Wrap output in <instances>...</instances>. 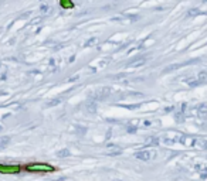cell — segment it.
Returning a JSON list of instances; mask_svg holds the SVG:
<instances>
[{"mask_svg": "<svg viewBox=\"0 0 207 181\" xmlns=\"http://www.w3.org/2000/svg\"><path fill=\"white\" fill-rule=\"evenodd\" d=\"M111 95V89L109 88H99L92 93V101H104Z\"/></svg>", "mask_w": 207, "mask_h": 181, "instance_id": "1", "label": "cell"}, {"mask_svg": "<svg viewBox=\"0 0 207 181\" xmlns=\"http://www.w3.org/2000/svg\"><path fill=\"white\" fill-rule=\"evenodd\" d=\"M28 171H54V168L48 164H41V163H34L27 165Z\"/></svg>", "mask_w": 207, "mask_h": 181, "instance_id": "2", "label": "cell"}, {"mask_svg": "<svg viewBox=\"0 0 207 181\" xmlns=\"http://www.w3.org/2000/svg\"><path fill=\"white\" fill-rule=\"evenodd\" d=\"M135 156H136V159L142 160V161H149L153 157H156V153L155 151H150V150H142V151H138Z\"/></svg>", "mask_w": 207, "mask_h": 181, "instance_id": "3", "label": "cell"}, {"mask_svg": "<svg viewBox=\"0 0 207 181\" xmlns=\"http://www.w3.org/2000/svg\"><path fill=\"white\" fill-rule=\"evenodd\" d=\"M191 147L200 149V150H207V140L206 139H202V137H193Z\"/></svg>", "mask_w": 207, "mask_h": 181, "instance_id": "4", "label": "cell"}, {"mask_svg": "<svg viewBox=\"0 0 207 181\" xmlns=\"http://www.w3.org/2000/svg\"><path fill=\"white\" fill-rule=\"evenodd\" d=\"M145 61H146V57H138V58L132 59L128 62V67H131V68H135V67H139V65L145 64Z\"/></svg>", "mask_w": 207, "mask_h": 181, "instance_id": "5", "label": "cell"}, {"mask_svg": "<svg viewBox=\"0 0 207 181\" xmlns=\"http://www.w3.org/2000/svg\"><path fill=\"white\" fill-rule=\"evenodd\" d=\"M85 111H87L89 115H94V113L97 112V103H95V101L89 99V101L85 103Z\"/></svg>", "mask_w": 207, "mask_h": 181, "instance_id": "6", "label": "cell"}, {"mask_svg": "<svg viewBox=\"0 0 207 181\" xmlns=\"http://www.w3.org/2000/svg\"><path fill=\"white\" fill-rule=\"evenodd\" d=\"M121 151H122V149H119L118 146H114V144H111V146H108L106 154H108V156H118V154H121Z\"/></svg>", "mask_w": 207, "mask_h": 181, "instance_id": "7", "label": "cell"}, {"mask_svg": "<svg viewBox=\"0 0 207 181\" xmlns=\"http://www.w3.org/2000/svg\"><path fill=\"white\" fill-rule=\"evenodd\" d=\"M197 116H199V117H206L207 116V109H206V106H204V105H202V106H200V109L197 111Z\"/></svg>", "mask_w": 207, "mask_h": 181, "instance_id": "8", "label": "cell"}, {"mask_svg": "<svg viewBox=\"0 0 207 181\" xmlns=\"http://www.w3.org/2000/svg\"><path fill=\"white\" fill-rule=\"evenodd\" d=\"M207 79V71H202L200 74L197 75V82L200 84V82H204Z\"/></svg>", "mask_w": 207, "mask_h": 181, "instance_id": "9", "label": "cell"}, {"mask_svg": "<svg viewBox=\"0 0 207 181\" xmlns=\"http://www.w3.org/2000/svg\"><path fill=\"white\" fill-rule=\"evenodd\" d=\"M57 156H58L60 159H64V157H68V156H70V150L63 149V150H60V151L57 153Z\"/></svg>", "mask_w": 207, "mask_h": 181, "instance_id": "10", "label": "cell"}, {"mask_svg": "<svg viewBox=\"0 0 207 181\" xmlns=\"http://www.w3.org/2000/svg\"><path fill=\"white\" fill-rule=\"evenodd\" d=\"M9 143H10V137H1L0 139V149H4Z\"/></svg>", "mask_w": 207, "mask_h": 181, "instance_id": "11", "label": "cell"}, {"mask_svg": "<svg viewBox=\"0 0 207 181\" xmlns=\"http://www.w3.org/2000/svg\"><path fill=\"white\" fill-rule=\"evenodd\" d=\"M41 11H43L44 14H47V13L51 11V7H48V6H41Z\"/></svg>", "mask_w": 207, "mask_h": 181, "instance_id": "12", "label": "cell"}, {"mask_svg": "<svg viewBox=\"0 0 207 181\" xmlns=\"http://www.w3.org/2000/svg\"><path fill=\"white\" fill-rule=\"evenodd\" d=\"M97 41H98L97 38H91L88 43H85V47H91V44H97Z\"/></svg>", "mask_w": 207, "mask_h": 181, "instance_id": "13", "label": "cell"}, {"mask_svg": "<svg viewBox=\"0 0 207 181\" xmlns=\"http://www.w3.org/2000/svg\"><path fill=\"white\" fill-rule=\"evenodd\" d=\"M0 132H1V126H0Z\"/></svg>", "mask_w": 207, "mask_h": 181, "instance_id": "14", "label": "cell"}, {"mask_svg": "<svg viewBox=\"0 0 207 181\" xmlns=\"http://www.w3.org/2000/svg\"><path fill=\"white\" fill-rule=\"evenodd\" d=\"M0 65H1V61H0Z\"/></svg>", "mask_w": 207, "mask_h": 181, "instance_id": "15", "label": "cell"}]
</instances>
